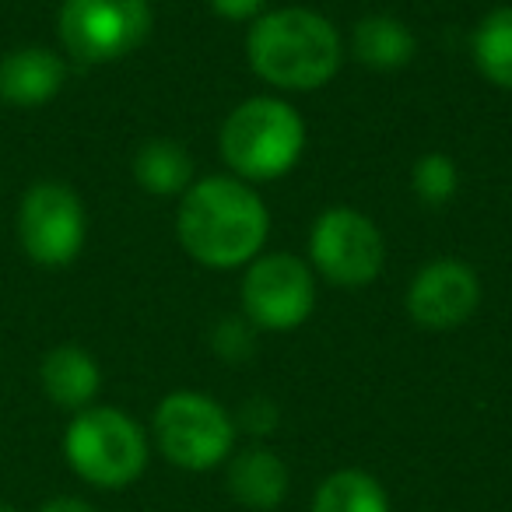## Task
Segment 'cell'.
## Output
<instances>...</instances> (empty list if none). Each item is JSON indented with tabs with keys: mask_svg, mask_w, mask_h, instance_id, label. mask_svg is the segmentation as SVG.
<instances>
[{
	"mask_svg": "<svg viewBox=\"0 0 512 512\" xmlns=\"http://www.w3.org/2000/svg\"><path fill=\"white\" fill-rule=\"evenodd\" d=\"M18 246L39 267H67L85 249L88 218L81 197L67 183L43 179L25 190L18 204Z\"/></svg>",
	"mask_w": 512,
	"mask_h": 512,
	"instance_id": "cell-7",
	"label": "cell"
},
{
	"mask_svg": "<svg viewBox=\"0 0 512 512\" xmlns=\"http://www.w3.org/2000/svg\"><path fill=\"white\" fill-rule=\"evenodd\" d=\"M225 488L242 509L249 512H274L288 498L292 474L288 463L267 446L235 449L225 463Z\"/></svg>",
	"mask_w": 512,
	"mask_h": 512,
	"instance_id": "cell-12",
	"label": "cell"
},
{
	"mask_svg": "<svg viewBox=\"0 0 512 512\" xmlns=\"http://www.w3.org/2000/svg\"><path fill=\"white\" fill-rule=\"evenodd\" d=\"M39 386H43L50 404L78 414L92 407L95 397H99L102 369L92 351H85L81 344H57L39 362Z\"/></svg>",
	"mask_w": 512,
	"mask_h": 512,
	"instance_id": "cell-13",
	"label": "cell"
},
{
	"mask_svg": "<svg viewBox=\"0 0 512 512\" xmlns=\"http://www.w3.org/2000/svg\"><path fill=\"white\" fill-rule=\"evenodd\" d=\"M67 64L50 46H15L0 57V102L15 109H39L64 92Z\"/></svg>",
	"mask_w": 512,
	"mask_h": 512,
	"instance_id": "cell-11",
	"label": "cell"
},
{
	"mask_svg": "<svg viewBox=\"0 0 512 512\" xmlns=\"http://www.w3.org/2000/svg\"><path fill=\"white\" fill-rule=\"evenodd\" d=\"M148 0H64L57 15L60 46L81 64H116L151 36Z\"/></svg>",
	"mask_w": 512,
	"mask_h": 512,
	"instance_id": "cell-6",
	"label": "cell"
},
{
	"mask_svg": "<svg viewBox=\"0 0 512 512\" xmlns=\"http://www.w3.org/2000/svg\"><path fill=\"white\" fill-rule=\"evenodd\" d=\"M242 309L256 330H295L316 309V271L292 253H264L242 278Z\"/></svg>",
	"mask_w": 512,
	"mask_h": 512,
	"instance_id": "cell-9",
	"label": "cell"
},
{
	"mask_svg": "<svg viewBox=\"0 0 512 512\" xmlns=\"http://www.w3.org/2000/svg\"><path fill=\"white\" fill-rule=\"evenodd\" d=\"M481 306V281L463 260H432L407 288V313L425 330H453Z\"/></svg>",
	"mask_w": 512,
	"mask_h": 512,
	"instance_id": "cell-10",
	"label": "cell"
},
{
	"mask_svg": "<svg viewBox=\"0 0 512 512\" xmlns=\"http://www.w3.org/2000/svg\"><path fill=\"white\" fill-rule=\"evenodd\" d=\"M211 344L225 362H246V358L253 355V330L239 320H221Z\"/></svg>",
	"mask_w": 512,
	"mask_h": 512,
	"instance_id": "cell-19",
	"label": "cell"
},
{
	"mask_svg": "<svg viewBox=\"0 0 512 512\" xmlns=\"http://www.w3.org/2000/svg\"><path fill=\"white\" fill-rule=\"evenodd\" d=\"M246 57L256 78L281 92H313L334 81L344 60L341 32L309 8L264 11L249 25Z\"/></svg>",
	"mask_w": 512,
	"mask_h": 512,
	"instance_id": "cell-2",
	"label": "cell"
},
{
	"mask_svg": "<svg viewBox=\"0 0 512 512\" xmlns=\"http://www.w3.org/2000/svg\"><path fill=\"white\" fill-rule=\"evenodd\" d=\"M235 418L214 397L197 390H176L158 400L151 418L155 449L186 474H207L225 467L235 453Z\"/></svg>",
	"mask_w": 512,
	"mask_h": 512,
	"instance_id": "cell-5",
	"label": "cell"
},
{
	"mask_svg": "<svg viewBox=\"0 0 512 512\" xmlns=\"http://www.w3.org/2000/svg\"><path fill=\"white\" fill-rule=\"evenodd\" d=\"M221 158L242 183H271L295 169L306 148V123L285 99L256 95L221 123Z\"/></svg>",
	"mask_w": 512,
	"mask_h": 512,
	"instance_id": "cell-3",
	"label": "cell"
},
{
	"mask_svg": "<svg viewBox=\"0 0 512 512\" xmlns=\"http://www.w3.org/2000/svg\"><path fill=\"white\" fill-rule=\"evenodd\" d=\"M474 64L484 81L512 92V8H495L474 32Z\"/></svg>",
	"mask_w": 512,
	"mask_h": 512,
	"instance_id": "cell-17",
	"label": "cell"
},
{
	"mask_svg": "<svg viewBox=\"0 0 512 512\" xmlns=\"http://www.w3.org/2000/svg\"><path fill=\"white\" fill-rule=\"evenodd\" d=\"M411 186L418 193L421 204L428 207H442L456 197V186H460V169L449 155L442 151H428L414 162V172H411Z\"/></svg>",
	"mask_w": 512,
	"mask_h": 512,
	"instance_id": "cell-18",
	"label": "cell"
},
{
	"mask_svg": "<svg viewBox=\"0 0 512 512\" xmlns=\"http://www.w3.org/2000/svg\"><path fill=\"white\" fill-rule=\"evenodd\" d=\"M0 512H22V509H18V505H11V502H4V498H0Z\"/></svg>",
	"mask_w": 512,
	"mask_h": 512,
	"instance_id": "cell-23",
	"label": "cell"
},
{
	"mask_svg": "<svg viewBox=\"0 0 512 512\" xmlns=\"http://www.w3.org/2000/svg\"><path fill=\"white\" fill-rule=\"evenodd\" d=\"M39 512H99V509L78 495H57V498H50V502L39 505Z\"/></svg>",
	"mask_w": 512,
	"mask_h": 512,
	"instance_id": "cell-22",
	"label": "cell"
},
{
	"mask_svg": "<svg viewBox=\"0 0 512 512\" xmlns=\"http://www.w3.org/2000/svg\"><path fill=\"white\" fill-rule=\"evenodd\" d=\"M148 432L120 407L92 404L71 418L64 432V460L85 484L123 491L148 470Z\"/></svg>",
	"mask_w": 512,
	"mask_h": 512,
	"instance_id": "cell-4",
	"label": "cell"
},
{
	"mask_svg": "<svg viewBox=\"0 0 512 512\" xmlns=\"http://www.w3.org/2000/svg\"><path fill=\"white\" fill-rule=\"evenodd\" d=\"M309 260L323 281L337 288H365L383 274L386 242L369 214L355 207H330L313 221Z\"/></svg>",
	"mask_w": 512,
	"mask_h": 512,
	"instance_id": "cell-8",
	"label": "cell"
},
{
	"mask_svg": "<svg viewBox=\"0 0 512 512\" xmlns=\"http://www.w3.org/2000/svg\"><path fill=\"white\" fill-rule=\"evenodd\" d=\"M278 407H274V400L267 397H249L246 404L239 407V414H235V428H242V432L249 435H271L274 428H278Z\"/></svg>",
	"mask_w": 512,
	"mask_h": 512,
	"instance_id": "cell-20",
	"label": "cell"
},
{
	"mask_svg": "<svg viewBox=\"0 0 512 512\" xmlns=\"http://www.w3.org/2000/svg\"><path fill=\"white\" fill-rule=\"evenodd\" d=\"M271 232L264 197L235 176L197 179L179 197L176 239L197 264L214 271L253 264Z\"/></svg>",
	"mask_w": 512,
	"mask_h": 512,
	"instance_id": "cell-1",
	"label": "cell"
},
{
	"mask_svg": "<svg viewBox=\"0 0 512 512\" xmlns=\"http://www.w3.org/2000/svg\"><path fill=\"white\" fill-rule=\"evenodd\" d=\"M351 50L355 60L372 71H400L418 53V39L400 18L393 15H369L351 32Z\"/></svg>",
	"mask_w": 512,
	"mask_h": 512,
	"instance_id": "cell-14",
	"label": "cell"
},
{
	"mask_svg": "<svg viewBox=\"0 0 512 512\" xmlns=\"http://www.w3.org/2000/svg\"><path fill=\"white\" fill-rule=\"evenodd\" d=\"M309 512H390L383 481L362 467H341L316 484Z\"/></svg>",
	"mask_w": 512,
	"mask_h": 512,
	"instance_id": "cell-15",
	"label": "cell"
},
{
	"mask_svg": "<svg viewBox=\"0 0 512 512\" xmlns=\"http://www.w3.org/2000/svg\"><path fill=\"white\" fill-rule=\"evenodd\" d=\"M134 179L151 197H183L193 186V158L176 141H148L134 155Z\"/></svg>",
	"mask_w": 512,
	"mask_h": 512,
	"instance_id": "cell-16",
	"label": "cell"
},
{
	"mask_svg": "<svg viewBox=\"0 0 512 512\" xmlns=\"http://www.w3.org/2000/svg\"><path fill=\"white\" fill-rule=\"evenodd\" d=\"M207 8L225 22H256L264 15L267 0H207Z\"/></svg>",
	"mask_w": 512,
	"mask_h": 512,
	"instance_id": "cell-21",
	"label": "cell"
}]
</instances>
